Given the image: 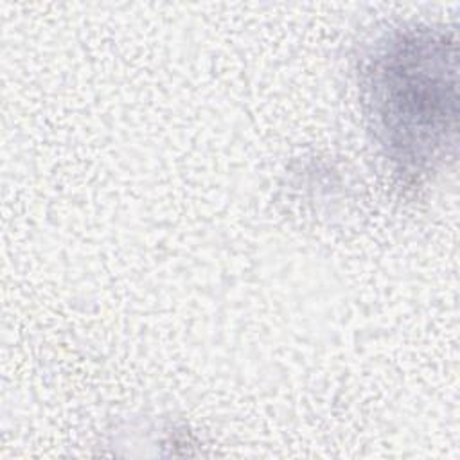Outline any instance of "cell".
<instances>
[{"label":"cell","instance_id":"cell-1","mask_svg":"<svg viewBox=\"0 0 460 460\" xmlns=\"http://www.w3.org/2000/svg\"><path fill=\"white\" fill-rule=\"evenodd\" d=\"M363 97L376 138L406 181L435 172L456 146V43L413 25L379 40L363 66Z\"/></svg>","mask_w":460,"mask_h":460}]
</instances>
